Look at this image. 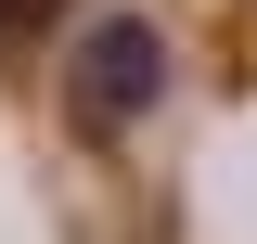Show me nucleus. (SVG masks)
I'll return each mask as SVG.
<instances>
[{
	"label": "nucleus",
	"instance_id": "f257e3e1",
	"mask_svg": "<svg viewBox=\"0 0 257 244\" xmlns=\"http://www.w3.org/2000/svg\"><path fill=\"white\" fill-rule=\"evenodd\" d=\"M155 90H167V52H155V26H142V13H103V26L77 39V116H90V129H128Z\"/></svg>",
	"mask_w": 257,
	"mask_h": 244
}]
</instances>
